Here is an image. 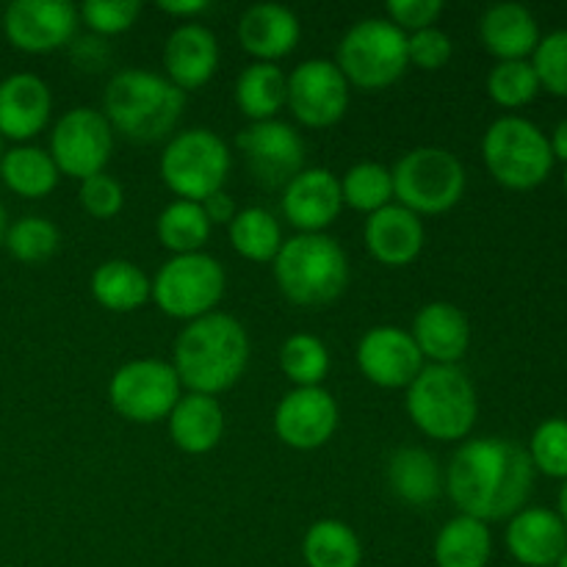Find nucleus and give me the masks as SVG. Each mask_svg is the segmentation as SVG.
Returning a JSON list of instances; mask_svg holds the SVG:
<instances>
[{
	"label": "nucleus",
	"instance_id": "23",
	"mask_svg": "<svg viewBox=\"0 0 567 567\" xmlns=\"http://www.w3.org/2000/svg\"><path fill=\"white\" fill-rule=\"evenodd\" d=\"M410 336L430 365H457L471 347L468 316L452 302H430L415 313Z\"/></svg>",
	"mask_w": 567,
	"mask_h": 567
},
{
	"label": "nucleus",
	"instance_id": "6",
	"mask_svg": "<svg viewBox=\"0 0 567 567\" xmlns=\"http://www.w3.org/2000/svg\"><path fill=\"white\" fill-rule=\"evenodd\" d=\"M336 66L349 86L382 92L408 72V33L399 31L388 17H365L341 37Z\"/></svg>",
	"mask_w": 567,
	"mask_h": 567
},
{
	"label": "nucleus",
	"instance_id": "14",
	"mask_svg": "<svg viewBox=\"0 0 567 567\" xmlns=\"http://www.w3.org/2000/svg\"><path fill=\"white\" fill-rule=\"evenodd\" d=\"M286 105L297 116L299 125L332 127L343 120L349 111V83L336 61L308 59L293 66L288 75V100Z\"/></svg>",
	"mask_w": 567,
	"mask_h": 567
},
{
	"label": "nucleus",
	"instance_id": "50",
	"mask_svg": "<svg viewBox=\"0 0 567 567\" xmlns=\"http://www.w3.org/2000/svg\"><path fill=\"white\" fill-rule=\"evenodd\" d=\"M6 230H9V216H6V208H3V203H0V244H3V238H6Z\"/></svg>",
	"mask_w": 567,
	"mask_h": 567
},
{
	"label": "nucleus",
	"instance_id": "7",
	"mask_svg": "<svg viewBox=\"0 0 567 567\" xmlns=\"http://www.w3.org/2000/svg\"><path fill=\"white\" fill-rule=\"evenodd\" d=\"M230 169V147L208 127H188V131L175 133L158 161L164 186L177 199H188V203H203L210 194L221 192Z\"/></svg>",
	"mask_w": 567,
	"mask_h": 567
},
{
	"label": "nucleus",
	"instance_id": "41",
	"mask_svg": "<svg viewBox=\"0 0 567 567\" xmlns=\"http://www.w3.org/2000/svg\"><path fill=\"white\" fill-rule=\"evenodd\" d=\"M532 66H535L540 86L559 97H567V31H554L540 39Z\"/></svg>",
	"mask_w": 567,
	"mask_h": 567
},
{
	"label": "nucleus",
	"instance_id": "31",
	"mask_svg": "<svg viewBox=\"0 0 567 567\" xmlns=\"http://www.w3.org/2000/svg\"><path fill=\"white\" fill-rule=\"evenodd\" d=\"M288 100V75L277 64L252 61L236 78V105L252 122L277 120Z\"/></svg>",
	"mask_w": 567,
	"mask_h": 567
},
{
	"label": "nucleus",
	"instance_id": "17",
	"mask_svg": "<svg viewBox=\"0 0 567 567\" xmlns=\"http://www.w3.org/2000/svg\"><path fill=\"white\" fill-rule=\"evenodd\" d=\"M358 369L371 385L408 391L410 382L424 369V354L415 347L413 336L402 327L380 324L363 332L358 343Z\"/></svg>",
	"mask_w": 567,
	"mask_h": 567
},
{
	"label": "nucleus",
	"instance_id": "20",
	"mask_svg": "<svg viewBox=\"0 0 567 567\" xmlns=\"http://www.w3.org/2000/svg\"><path fill=\"white\" fill-rule=\"evenodd\" d=\"M53 111L50 86L33 72H14L0 81V138L31 142L48 127Z\"/></svg>",
	"mask_w": 567,
	"mask_h": 567
},
{
	"label": "nucleus",
	"instance_id": "28",
	"mask_svg": "<svg viewBox=\"0 0 567 567\" xmlns=\"http://www.w3.org/2000/svg\"><path fill=\"white\" fill-rule=\"evenodd\" d=\"M92 297L111 313H133L153 299V280L133 260H105L92 275Z\"/></svg>",
	"mask_w": 567,
	"mask_h": 567
},
{
	"label": "nucleus",
	"instance_id": "49",
	"mask_svg": "<svg viewBox=\"0 0 567 567\" xmlns=\"http://www.w3.org/2000/svg\"><path fill=\"white\" fill-rule=\"evenodd\" d=\"M559 518H563V524L567 526V480H565V485H563V491H559Z\"/></svg>",
	"mask_w": 567,
	"mask_h": 567
},
{
	"label": "nucleus",
	"instance_id": "15",
	"mask_svg": "<svg viewBox=\"0 0 567 567\" xmlns=\"http://www.w3.org/2000/svg\"><path fill=\"white\" fill-rule=\"evenodd\" d=\"M78 6L70 0H14L3 11V33L22 53H53L72 44L78 31Z\"/></svg>",
	"mask_w": 567,
	"mask_h": 567
},
{
	"label": "nucleus",
	"instance_id": "2",
	"mask_svg": "<svg viewBox=\"0 0 567 567\" xmlns=\"http://www.w3.org/2000/svg\"><path fill=\"white\" fill-rule=\"evenodd\" d=\"M249 363V336L238 319L208 313L188 321L175 338L172 369L188 393L219 396L244 377Z\"/></svg>",
	"mask_w": 567,
	"mask_h": 567
},
{
	"label": "nucleus",
	"instance_id": "45",
	"mask_svg": "<svg viewBox=\"0 0 567 567\" xmlns=\"http://www.w3.org/2000/svg\"><path fill=\"white\" fill-rule=\"evenodd\" d=\"M72 61H75L81 70H89V72H97L100 66L109 64L111 53H109V44L103 42L100 37H81V39H72Z\"/></svg>",
	"mask_w": 567,
	"mask_h": 567
},
{
	"label": "nucleus",
	"instance_id": "11",
	"mask_svg": "<svg viewBox=\"0 0 567 567\" xmlns=\"http://www.w3.org/2000/svg\"><path fill=\"white\" fill-rule=\"evenodd\" d=\"M181 396L183 385L166 360H131V363L120 365L109 382L111 408L133 424L166 421Z\"/></svg>",
	"mask_w": 567,
	"mask_h": 567
},
{
	"label": "nucleus",
	"instance_id": "29",
	"mask_svg": "<svg viewBox=\"0 0 567 567\" xmlns=\"http://www.w3.org/2000/svg\"><path fill=\"white\" fill-rule=\"evenodd\" d=\"M59 166L53 164L48 150L33 144H17L6 150L0 158V181L9 192L25 199H42L59 186Z\"/></svg>",
	"mask_w": 567,
	"mask_h": 567
},
{
	"label": "nucleus",
	"instance_id": "4",
	"mask_svg": "<svg viewBox=\"0 0 567 567\" xmlns=\"http://www.w3.org/2000/svg\"><path fill=\"white\" fill-rule=\"evenodd\" d=\"M271 269L282 297L299 308L332 305L349 286L347 252L327 233H299L282 241Z\"/></svg>",
	"mask_w": 567,
	"mask_h": 567
},
{
	"label": "nucleus",
	"instance_id": "8",
	"mask_svg": "<svg viewBox=\"0 0 567 567\" xmlns=\"http://www.w3.org/2000/svg\"><path fill=\"white\" fill-rule=\"evenodd\" d=\"M393 197L415 216L449 214L465 194V166L452 150L415 147L391 169Z\"/></svg>",
	"mask_w": 567,
	"mask_h": 567
},
{
	"label": "nucleus",
	"instance_id": "32",
	"mask_svg": "<svg viewBox=\"0 0 567 567\" xmlns=\"http://www.w3.org/2000/svg\"><path fill=\"white\" fill-rule=\"evenodd\" d=\"M302 557L308 567H360L363 546L354 529L343 520H316L302 540Z\"/></svg>",
	"mask_w": 567,
	"mask_h": 567
},
{
	"label": "nucleus",
	"instance_id": "21",
	"mask_svg": "<svg viewBox=\"0 0 567 567\" xmlns=\"http://www.w3.org/2000/svg\"><path fill=\"white\" fill-rule=\"evenodd\" d=\"M363 241L371 258L380 260L382 266L402 269V266L413 264L424 249V221L404 205L391 203L365 219Z\"/></svg>",
	"mask_w": 567,
	"mask_h": 567
},
{
	"label": "nucleus",
	"instance_id": "18",
	"mask_svg": "<svg viewBox=\"0 0 567 567\" xmlns=\"http://www.w3.org/2000/svg\"><path fill=\"white\" fill-rule=\"evenodd\" d=\"M282 216L299 233H324L341 216V181L330 169L305 166L286 188L280 199Z\"/></svg>",
	"mask_w": 567,
	"mask_h": 567
},
{
	"label": "nucleus",
	"instance_id": "51",
	"mask_svg": "<svg viewBox=\"0 0 567 567\" xmlns=\"http://www.w3.org/2000/svg\"><path fill=\"white\" fill-rule=\"evenodd\" d=\"M557 567H567V548H565V554H563V557H559V563H557Z\"/></svg>",
	"mask_w": 567,
	"mask_h": 567
},
{
	"label": "nucleus",
	"instance_id": "12",
	"mask_svg": "<svg viewBox=\"0 0 567 567\" xmlns=\"http://www.w3.org/2000/svg\"><path fill=\"white\" fill-rule=\"evenodd\" d=\"M111 150H114V131L103 111L78 105L53 125L48 153L61 175L86 181L105 172Z\"/></svg>",
	"mask_w": 567,
	"mask_h": 567
},
{
	"label": "nucleus",
	"instance_id": "10",
	"mask_svg": "<svg viewBox=\"0 0 567 567\" xmlns=\"http://www.w3.org/2000/svg\"><path fill=\"white\" fill-rule=\"evenodd\" d=\"M225 288L227 275L214 255H172L153 277V302L164 316L188 324L214 313Z\"/></svg>",
	"mask_w": 567,
	"mask_h": 567
},
{
	"label": "nucleus",
	"instance_id": "46",
	"mask_svg": "<svg viewBox=\"0 0 567 567\" xmlns=\"http://www.w3.org/2000/svg\"><path fill=\"white\" fill-rule=\"evenodd\" d=\"M199 205H203L205 216H208V221H210V227H214V225H230V221L236 219V214H238L236 199H233L230 194L225 192V188H221V192H216V194H210V197L203 199Z\"/></svg>",
	"mask_w": 567,
	"mask_h": 567
},
{
	"label": "nucleus",
	"instance_id": "34",
	"mask_svg": "<svg viewBox=\"0 0 567 567\" xmlns=\"http://www.w3.org/2000/svg\"><path fill=\"white\" fill-rule=\"evenodd\" d=\"M210 221L205 216L203 205L188 203V199H175L161 210L155 221L161 247L169 249L172 255H192L203 252V247L210 238Z\"/></svg>",
	"mask_w": 567,
	"mask_h": 567
},
{
	"label": "nucleus",
	"instance_id": "37",
	"mask_svg": "<svg viewBox=\"0 0 567 567\" xmlns=\"http://www.w3.org/2000/svg\"><path fill=\"white\" fill-rule=\"evenodd\" d=\"M3 244L11 258L20 264H44L59 249L61 233L44 216H22L14 225H9Z\"/></svg>",
	"mask_w": 567,
	"mask_h": 567
},
{
	"label": "nucleus",
	"instance_id": "48",
	"mask_svg": "<svg viewBox=\"0 0 567 567\" xmlns=\"http://www.w3.org/2000/svg\"><path fill=\"white\" fill-rule=\"evenodd\" d=\"M548 144H551L554 158L567 161V120H563L557 127H554V136L548 138Z\"/></svg>",
	"mask_w": 567,
	"mask_h": 567
},
{
	"label": "nucleus",
	"instance_id": "16",
	"mask_svg": "<svg viewBox=\"0 0 567 567\" xmlns=\"http://www.w3.org/2000/svg\"><path fill=\"white\" fill-rule=\"evenodd\" d=\"M338 402L324 388H293L275 408V435L297 452L327 446L338 430Z\"/></svg>",
	"mask_w": 567,
	"mask_h": 567
},
{
	"label": "nucleus",
	"instance_id": "44",
	"mask_svg": "<svg viewBox=\"0 0 567 567\" xmlns=\"http://www.w3.org/2000/svg\"><path fill=\"white\" fill-rule=\"evenodd\" d=\"M388 20L404 33L432 28L443 14V0H388Z\"/></svg>",
	"mask_w": 567,
	"mask_h": 567
},
{
	"label": "nucleus",
	"instance_id": "30",
	"mask_svg": "<svg viewBox=\"0 0 567 567\" xmlns=\"http://www.w3.org/2000/svg\"><path fill=\"white\" fill-rule=\"evenodd\" d=\"M491 554V529L471 515H457L449 524H443V529L435 537V548H432L437 567H487Z\"/></svg>",
	"mask_w": 567,
	"mask_h": 567
},
{
	"label": "nucleus",
	"instance_id": "13",
	"mask_svg": "<svg viewBox=\"0 0 567 567\" xmlns=\"http://www.w3.org/2000/svg\"><path fill=\"white\" fill-rule=\"evenodd\" d=\"M247 172L266 192L286 188L305 169V142L293 125L282 120L249 122L236 138Z\"/></svg>",
	"mask_w": 567,
	"mask_h": 567
},
{
	"label": "nucleus",
	"instance_id": "35",
	"mask_svg": "<svg viewBox=\"0 0 567 567\" xmlns=\"http://www.w3.org/2000/svg\"><path fill=\"white\" fill-rule=\"evenodd\" d=\"M341 181L343 205L360 210V214H377L393 203V177L391 169L377 161H360L349 166Z\"/></svg>",
	"mask_w": 567,
	"mask_h": 567
},
{
	"label": "nucleus",
	"instance_id": "47",
	"mask_svg": "<svg viewBox=\"0 0 567 567\" xmlns=\"http://www.w3.org/2000/svg\"><path fill=\"white\" fill-rule=\"evenodd\" d=\"M158 9L164 14L177 17V20H194V17L205 14L210 9L208 0H161Z\"/></svg>",
	"mask_w": 567,
	"mask_h": 567
},
{
	"label": "nucleus",
	"instance_id": "24",
	"mask_svg": "<svg viewBox=\"0 0 567 567\" xmlns=\"http://www.w3.org/2000/svg\"><path fill=\"white\" fill-rule=\"evenodd\" d=\"M507 548L524 567H551L567 548V526L554 509L524 507L509 518Z\"/></svg>",
	"mask_w": 567,
	"mask_h": 567
},
{
	"label": "nucleus",
	"instance_id": "43",
	"mask_svg": "<svg viewBox=\"0 0 567 567\" xmlns=\"http://www.w3.org/2000/svg\"><path fill=\"white\" fill-rule=\"evenodd\" d=\"M454 44L449 39L446 31H441L437 25L424 28V31L408 33V59L410 64H415L424 72L443 70V66L452 61Z\"/></svg>",
	"mask_w": 567,
	"mask_h": 567
},
{
	"label": "nucleus",
	"instance_id": "1",
	"mask_svg": "<svg viewBox=\"0 0 567 567\" xmlns=\"http://www.w3.org/2000/svg\"><path fill=\"white\" fill-rule=\"evenodd\" d=\"M535 465L529 452L509 437H474L449 460L443 487L460 515L491 524L513 518L526 507Z\"/></svg>",
	"mask_w": 567,
	"mask_h": 567
},
{
	"label": "nucleus",
	"instance_id": "26",
	"mask_svg": "<svg viewBox=\"0 0 567 567\" xmlns=\"http://www.w3.org/2000/svg\"><path fill=\"white\" fill-rule=\"evenodd\" d=\"M166 424H169L172 443L181 452L199 457L219 446L221 435H225V410L216 402V396L183 393Z\"/></svg>",
	"mask_w": 567,
	"mask_h": 567
},
{
	"label": "nucleus",
	"instance_id": "52",
	"mask_svg": "<svg viewBox=\"0 0 567 567\" xmlns=\"http://www.w3.org/2000/svg\"><path fill=\"white\" fill-rule=\"evenodd\" d=\"M0 158H3V138H0Z\"/></svg>",
	"mask_w": 567,
	"mask_h": 567
},
{
	"label": "nucleus",
	"instance_id": "25",
	"mask_svg": "<svg viewBox=\"0 0 567 567\" xmlns=\"http://www.w3.org/2000/svg\"><path fill=\"white\" fill-rule=\"evenodd\" d=\"M480 39L498 61H526L540 42V28L526 6L496 3L482 14Z\"/></svg>",
	"mask_w": 567,
	"mask_h": 567
},
{
	"label": "nucleus",
	"instance_id": "19",
	"mask_svg": "<svg viewBox=\"0 0 567 567\" xmlns=\"http://www.w3.org/2000/svg\"><path fill=\"white\" fill-rule=\"evenodd\" d=\"M219 70V39L203 22H183L166 37L164 72L181 92H197Z\"/></svg>",
	"mask_w": 567,
	"mask_h": 567
},
{
	"label": "nucleus",
	"instance_id": "38",
	"mask_svg": "<svg viewBox=\"0 0 567 567\" xmlns=\"http://www.w3.org/2000/svg\"><path fill=\"white\" fill-rule=\"evenodd\" d=\"M540 89L532 61H498L487 75V94L502 109H520L532 103Z\"/></svg>",
	"mask_w": 567,
	"mask_h": 567
},
{
	"label": "nucleus",
	"instance_id": "22",
	"mask_svg": "<svg viewBox=\"0 0 567 567\" xmlns=\"http://www.w3.org/2000/svg\"><path fill=\"white\" fill-rule=\"evenodd\" d=\"M238 44L264 64H277L297 50L302 25L288 6L255 3L238 20Z\"/></svg>",
	"mask_w": 567,
	"mask_h": 567
},
{
	"label": "nucleus",
	"instance_id": "53",
	"mask_svg": "<svg viewBox=\"0 0 567 567\" xmlns=\"http://www.w3.org/2000/svg\"><path fill=\"white\" fill-rule=\"evenodd\" d=\"M565 192H567V172H565Z\"/></svg>",
	"mask_w": 567,
	"mask_h": 567
},
{
	"label": "nucleus",
	"instance_id": "3",
	"mask_svg": "<svg viewBox=\"0 0 567 567\" xmlns=\"http://www.w3.org/2000/svg\"><path fill=\"white\" fill-rule=\"evenodd\" d=\"M186 109V92L166 75L150 70H122L103 94V116L111 131L136 144L169 138Z\"/></svg>",
	"mask_w": 567,
	"mask_h": 567
},
{
	"label": "nucleus",
	"instance_id": "40",
	"mask_svg": "<svg viewBox=\"0 0 567 567\" xmlns=\"http://www.w3.org/2000/svg\"><path fill=\"white\" fill-rule=\"evenodd\" d=\"M142 14L138 0H86L78 6V17L94 37H116L133 28L136 17Z\"/></svg>",
	"mask_w": 567,
	"mask_h": 567
},
{
	"label": "nucleus",
	"instance_id": "27",
	"mask_svg": "<svg viewBox=\"0 0 567 567\" xmlns=\"http://www.w3.org/2000/svg\"><path fill=\"white\" fill-rule=\"evenodd\" d=\"M388 485L410 507H426L443 491V471L426 449L402 446L388 460Z\"/></svg>",
	"mask_w": 567,
	"mask_h": 567
},
{
	"label": "nucleus",
	"instance_id": "36",
	"mask_svg": "<svg viewBox=\"0 0 567 567\" xmlns=\"http://www.w3.org/2000/svg\"><path fill=\"white\" fill-rule=\"evenodd\" d=\"M280 369L293 388H319L330 371V349L319 336L293 332L280 347Z\"/></svg>",
	"mask_w": 567,
	"mask_h": 567
},
{
	"label": "nucleus",
	"instance_id": "39",
	"mask_svg": "<svg viewBox=\"0 0 567 567\" xmlns=\"http://www.w3.org/2000/svg\"><path fill=\"white\" fill-rule=\"evenodd\" d=\"M529 460L535 471L554 480H567V419H546L529 441Z\"/></svg>",
	"mask_w": 567,
	"mask_h": 567
},
{
	"label": "nucleus",
	"instance_id": "33",
	"mask_svg": "<svg viewBox=\"0 0 567 567\" xmlns=\"http://www.w3.org/2000/svg\"><path fill=\"white\" fill-rule=\"evenodd\" d=\"M230 247L252 264H271L282 247V227L266 208H244L227 225Z\"/></svg>",
	"mask_w": 567,
	"mask_h": 567
},
{
	"label": "nucleus",
	"instance_id": "9",
	"mask_svg": "<svg viewBox=\"0 0 567 567\" xmlns=\"http://www.w3.org/2000/svg\"><path fill=\"white\" fill-rule=\"evenodd\" d=\"M482 158L496 183L513 192L537 188L554 166L548 136L524 116H502L482 138Z\"/></svg>",
	"mask_w": 567,
	"mask_h": 567
},
{
	"label": "nucleus",
	"instance_id": "42",
	"mask_svg": "<svg viewBox=\"0 0 567 567\" xmlns=\"http://www.w3.org/2000/svg\"><path fill=\"white\" fill-rule=\"evenodd\" d=\"M78 203L86 210L92 219H114L116 214L125 205V188L109 172H100V175L86 177L81 181V188H78Z\"/></svg>",
	"mask_w": 567,
	"mask_h": 567
},
{
	"label": "nucleus",
	"instance_id": "5",
	"mask_svg": "<svg viewBox=\"0 0 567 567\" xmlns=\"http://www.w3.org/2000/svg\"><path fill=\"white\" fill-rule=\"evenodd\" d=\"M410 421L441 443L465 441L480 415L474 382L460 365H424L404 393Z\"/></svg>",
	"mask_w": 567,
	"mask_h": 567
}]
</instances>
